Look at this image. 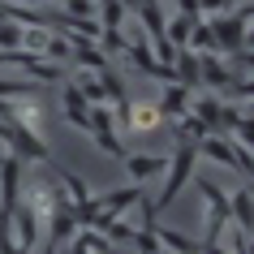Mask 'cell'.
Masks as SVG:
<instances>
[{"label": "cell", "mask_w": 254, "mask_h": 254, "mask_svg": "<svg viewBox=\"0 0 254 254\" xmlns=\"http://www.w3.org/2000/svg\"><path fill=\"white\" fill-rule=\"evenodd\" d=\"M194 168H198V147L194 142H177V151L168 155V181H164V190H160V198H155V207H173L177 202V194H181V186H186L190 177H194Z\"/></svg>", "instance_id": "obj_1"}, {"label": "cell", "mask_w": 254, "mask_h": 254, "mask_svg": "<svg viewBox=\"0 0 254 254\" xmlns=\"http://www.w3.org/2000/svg\"><path fill=\"white\" fill-rule=\"evenodd\" d=\"M0 142L9 147V155H17L22 164H52V151L39 134H30L22 125H13L9 117H0Z\"/></svg>", "instance_id": "obj_2"}, {"label": "cell", "mask_w": 254, "mask_h": 254, "mask_svg": "<svg viewBox=\"0 0 254 254\" xmlns=\"http://www.w3.org/2000/svg\"><path fill=\"white\" fill-rule=\"evenodd\" d=\"M250 4H241L233 17H211L207 26H211V35H215V48H220V56L224 52H237V48H246L250 43Z\"/></svg>", "instance_id": "obj_3"}, {"label": "cell", "mask_w": 254, "mask_h": 254, "mask_svg": "<svg viewBox=\"0 0 254 254\" xmlns=\"http://www.w3.org/2000/svg\"><path fill=\"white\" fill-rule=\"evenodd\" d=\"M86 134H91V142L104 155H112V160H125L129 151H125V142L117 138V121H112V108L108 104H91V125H86Z\"/></svg>", "instance_id": "obj_4"}, {"label": "cell", "mask_w": 254, "mask_h": 254, "mask_svg": "<svg viewBox=\"0 0 254 254\" xmlns=\"http://www.w3.org/2000/svg\"><path fill=\"white\" fill-rule=\"evenodd\" d=\"M198 194H202V202H207V233H202V246H211V241H220L224 228L233 224V220H228V194L215 186V181H202V177H198Z\"/></svg>", "instance_id": "obj_5"}, {"label": "cell", "mask_w": 254, "mask_h": 254, "mask_svg": "<svg viewBox=\"0 0 254 254\" xmlns=\"http://www.w3.org/2000/svg\"><path fill=\"white\" fill-rule=\"evenodd\" d=\"M22 198V160L17 155H0V215H9Z\"/></svg>", "instance_id": "obj_6"}, {"label": "cell", "mask_w": 254, "mask_h": 254, "mask_svg": "<svg viewBox=\"0 0 254 254\" xmlns=\"http://www.w3.org/2000/svg\"><path fill=\"white\" fill-rule=\"evenodd\" d=\"M9 233H13V246H22V250L30 254L35 246H39V237H43V224L22 207V202H17L13 211H9Z\"/></svg>", "instance_id": "obj_7"}, {"label": "cell", "mask_w": 254, "mask_h": 254, "mask_svg": "<svg viewBox=\"0 0 254 254\" xmlns=\"http://www.w3.org/2000/svg\"><path fill=\"white\" fill-rule=\"evenodd\" d=\"M160 86H164V91H160V99H155L160 117H168V121L186 117V112H190V99H194V91H190V86H181V82H160Z\"/></svg>", "instance_id": "obj_8"}, {"label": "cell", "mask_w": 254, "mask_h": 254, "mask_svg": "<svg viewBox=\"0 0 254 254\" xmlns=\"http://www.w3.org/2000/svg\"><path fill=\"white\" fill-rule=\"evenodd\" d=\"M61 112H65V121L73 129H86L91 125V104H86V95L73 82H65V91H61Z\"/></svg>", "instance_id": "obj_9"}, {"label": "cell", "mask_w": 254, "mask_h": 254, "mask_svg": "<svg viewBox=\"0 0 254 254\" xmlns=\"http://www.w3.org/2000/svg\"><path fill=\"white\" fill-rule=\"evenodd\" d=\"M168 168V155H125V173L134 177V186L151 181V177H160Z\"/></svg>", "instance_id": "obj_10"}, {"label": "cell", "mask_w": 254, "mask_h": 254, "mask_svg": "<svg viewBox=\"0 0 254 254\" xmlns=\"http://www.w3.org/2000/svg\"><path fill=\"white\" fill-rule=\"evenodd\" d=\"M228 220H233V228L250 233V220H254V194H250V186H241L237 194H228Z\"/></svg>", "instance_id": "obj_11"}, {"label": "cell", "mask_w": 254, "mask_h": 254, "mask_svg": "<svg viewBox=\"0 0 254 254\" xmlns=\"http://www.w3.org/2000/svg\"><path fill=\"white\" fill-rule=\"evenodd\" d=\"M160 108H155V99L151 104H129V134H151L155 125H160Z\"/></svg>", "instance_id": "obj_12"}, {"label": "cell", "mask_w": 254, "mask_h": 254, "mask_svg": "<svg viewBox=\"0 0 254 254\" xmlns=\"http://www.w3.org/2000/svg\"><path fill=\"white\" fill-rule=\"evenodd\" d=\"M155 237H160V250L168 254H198V241H190L186 233H177L168 224H155Z\"/></svg>", "instance_id": "obj_13"}, {"label": "cell", "mask_w": 254, "mask_h": 254, "mask_svg": "<svg viewBox=\"0 0 254 254\" xmlns=\"http://www.w3.org/2000/svg\"><path fill=\"white\" fill-rule=\"evenodd\" d=\"M43 82L35 78H0V99H39Z\"/></svg>", "instance_id": "obj_14"}, {"label": "cell", "mask_w": 254, "mask_h": 254, "mask_svg": "<svg viewBox=\"0 0 254 254\" xmlns=\"http://www.w3.org/2000/svg\"><path fill=\"white\" fill-rule=\"evenodd\" d=\"M56 177H61V190H65V198L73 202V207H78V202H91V198H95L91 186H86V181H82L73 168H56Z\"/></svg>", "instance_id": "obj_15"}, {"label": "cell", "mask_w": 254, "mask_h": 254, "mask_svg": "<svg viewBox=\"0 0 254 254\" xmlns=\"http://www.w3.org/2000/svg\"><path fill=\"white\" fill-rule=\"evenodd\" d=\"M194 22H198V17H190V13L164 17V39L177 43V48H186V39H190V30H194Z\"/></svg>", "instance_id": "obj_16"}, {"label": "cell", "mask_w": 254, "mask_h": 254, "mask_svg": "<svg viewBox=\"0 0 254 254\" xmlns=\"http://www.w3.org/2000/svg\"><path fill=\"white\" fill-rule=\"evenodd\" d=\"M207 134H211V129H207V125H202V121L194 117V112L177 117V138H186V142H194V147H198V142H202Z\"/></svg>", "instance_id": "obj_17"}, {"label": "cell", "mask_w": 254, "mask_h": 254, "mask_svg": "<svg viewBox=\"0 0 254 254\" xmlns=\"http://www.w3.org/2000/svg\"><path fill=\"white\" fill-rule=\"evenodd\" d=\"M73 86L86 95V104H104V82H99V73H91V69H86V73H78V78H73Z\"/></svg>", "instance_id": "obj_18"}, {"label": "cell", "mask_w": 254, "mask_h": 254, "mask_svg": "<svg viewBox=\"0 0 254 254\" xmlns=\"http://www.w3.org/2000/svg\"><path fill=\"white\" fill-rule=\"evenodd\" d=\"M52 65H65V61H73V48H69V39H61V35H48V43H43V52Z\"/></svg>", "instance_id": "obj_19"}, {"label": "cell", "mask_w": 254, "mask_h": 254, "mask_svg": "<svg viewBox=\"0 0 254 254\" xmlns=\"http://www.w3.org/2000/svg\"><path fill=\"white\" fill-rule=\"evenodd\" d=\"M22 35H26V26L0 17V52H17V48H22Z\"/></svg>", "instance_id": "obj_20"}, {"label": "cell", "mask_w": 254, "mask_h": 254, "mask_svg": "<svg viewBox=\"0 0 254 254\" xmlns=\"http://www.w3.org/2000/svg\"><path fill=\"white\" fill-rule=\"evenodd\" d=\"M134 250L138 254H160V237H155V228H134Z\"/></svg>", "instance_id": "obj_21"}, {"label": "cell", "mask_w": 254, "mask_h": 254, "mask_svg": "<svg viewBox=\"0 0 254 254\" xmlns=\"http://www.w3.org/2000/svg\"><path fill=\"white\" fill-rule=\"evenodd\" d=\"M65 9L61 13H69V17H95V0H61Z\"/></svg>", "instance_id": "obj_22"}, {"label": "cell", "mask_w": 254, "mask_h": 254, "mask_svg": "<svg viewBox=\"0 0 254 254\" xmlns=\"http://www.w3.org/2000/svg\"><path fill=\"white\" fill-rule=\"evenodd\" d=\"M117 4H121V9H125V13H134V9H138V4H142V0H117Z\"/></svg>", "instance_id": "obj_23"}, {"label": "cell", "mask_w": 254, "mask_h": 254, "mask_svg": "<svg viewBox=\"0 0 254 254\" xmlns=\"http://www.w3.org/2000/svg\"><path fill=\"white\" fill-rule=\"evenodd\" d=\"M104 254H121V250H117V246H108V250H104Z\"/></svg>", "instance_id": "obj_24"}, {"label": "cell", "mask_w": 254, "mask_h": 254, "mask_svg": "<svg viewBox=\"0 0 254 254\" xmlns=\"http://www.w3.org/2000/svg\"><path fill=\"white\" fill-rule=\"evenodd\" d=\"M30 4H52V0H30Z\"/></svg>", "instance_id": "obj_25"}, {"label": "cell", "mask_w": 254, "mask_h": 254, "mask_svg": "<svg viewBox=\"0 0 254 254\" xmlns=\"http://www.w3.org/2000/svg\"><path fill=\"white\" fill-rule=\"evenodd\" d=\"M95 4H104V0H95Z\"/></svg>", "instance_id": "obj_26"}, {"label": "cell", "mask_w": 254, "mask_h": 254, "mask_svg": "<svg viewBox=\"0 0 254 254\" xmlns=\"http://www.w3.org/2000/svg\"><path fill=\"white\" fill-rule=\"evenodd\" d=\"M160 254H168V250H160Z\"/></svg>", "instance_id": "obj_27"}]
</instances>
